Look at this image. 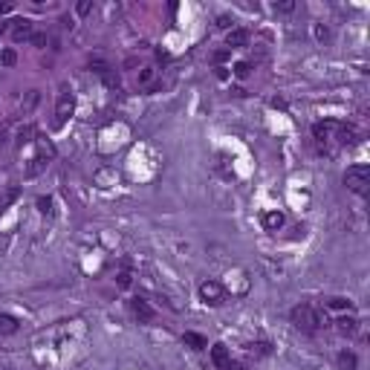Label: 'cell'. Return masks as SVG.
Here are the masks:
<instances>
[{
	"label": "cell",
	"mask_w": 370,
	"mask_h": 370,
	"mask_svg": "<svg viewBox=\"0 0 370 370\" xmlns=\"http://www.w3.org/2000/svg\"><path fill=\"white\" fill-rule=\"evenodd\" d=\"M344 185L359 194V197H368V185H370V168L368 165H350L344 174Z\"/></svg>",
	"instance_id": "1"
},
{
	"label": "cell",
	"mask_w": 370,
	"mask_h": 370,
	"mask_svg": "<svg viewBox=\"0 0 370 370\" xmlns=\"http://www.w3.org/2000/svg\"><path fill=\"white\" fill-rule=\"evenodd\" d=\"M292 324H295L298 330H304V333H315L318 324H321V315L309 304H298V307L292 309Z\"/></svg>",
	"instance_id": "2"
},
{
	"label": "cell",
	"mask_w": 370,
	"mask_h": 370,
	"mask_svg": "<svg viewBox=\"0 0 370 370\" xmlns=\"http://www.w3.org/2000/svg\"><path fill=\"white\" fill-rule=\"evenodd\" d=\"M200 298L205 304H211V307H217V304L226 301V289L220 281H202L200 284Z\"/></svg>",
	"instance_id": "3"
},
{
	"label": "cell",
	"mask_w": 370,
	"mask_h": 370,
	"mask_svg": "<svg viewBox=\"0 0 370 370\" xmlns=\"http://www.w3.org/2000/svg\"><path fill=\"white\" fill-rule=\"evenodd\" d=\"M312 133L318 142H338V133H341V122H333V119H327V122H318L315 127H312Z\"/></svg>",
	"instance_id": "4"
},
{
	"label": "cell",
	"mask_w": 370,
	"mask_h": 370,
	"mask_svg": "<svg viewBox=\"0 0 370 370\" xmlns=\"http://www.w3.org/2000/svg\"><path fill=\"white\" fill-rule=\"evenodd\" d=\"M75 113V99H72V93H61L58 96V104H55V116H58V124H64L69 116Z\"/></svg>",
	"instance_id": "5"
},
{
	"label": "cell",
	"mask_w": 370,
	"mask_h": 370,
	"mask_svg": "<svg viewBox=\"0 0 370 370\" xmlns=\"http://www.w3.org/2000/svg\"><path fill=\"white\" fill-rule=\"evenodd\" d=\"M130 307H133V312H136V315H139L142 321H153V318H156L153 307L145 301V298H133V301H130Z\"/></svg>",
	"instance_id": "6"
},
{
	"label": "cell",
	"mask_w": 370,
	"mask_h": 370,
	"mask_svg": "<svg viewBox=\"0 0 370 370\" xmlns=\"http://www.w3.org/2000/svg\"><path fill=\"white\" fill-rule=\"evenodd\" d=\"M211 362H214L220 370H226L229 365H232V356H229V350H226V344H214V347H211Z\"/></svg>",
	"instance_id": "7"
},
{
	"label": "cell",
	"mask_w": 370,
	"mask_h": 370,
	"mask_svg": "<svg viewBox=\"0 0 370 370\" xmlns=\"http://www.w3.org/2000/svg\"><path fill=\"white\" fill-rule=\"evenodd\" d=\"M15 23V41H29L32 38V20H26V17H17V20H12Z\"/></svg>",
	"instance_id": "8"
},
{
	"label": "cell",
	"mask_w": 370,
	"mask_h": 370,
	"mask_svg": "<svg viewBox=\"0 0 370 370\" xmlns=\"http://www.w3.org/2000/svg\"><path fill=\"white\" fill-rule=\"evenodd\" d=\"M246 44H249V32H246V29H232L229 38H226V47H229V50H235V47H246Z\"/></svg>",
	"instance_id": "9"
},
{
	"label": "cell",
	"mask_w": 370,
	"mask_h": 370,
	"mask_svg": "<svg viewBox=\"0 0 370 370\" xmlns=\"http://www.w3.org/2000/svg\"><path fill=\"white\" fill-rule=\"evenodd\" d=\"M183 341L188 344V347H191V350H205V347H208V338L200 336V333H191V330H188V333L183 336Z\"/></svg>",
	"instance_id": "10"
},
{
	"label": "cell",
	"mask_w": 370,
	"mask_h": 370,
	"mask_svg": "<svg viewBox=\"0 0 370 370\" xmlns=\"http://www.w3.org/2000/svg\"><path fill=\"white\" fill-rule=\"evenodd\" d=\"M336 324H338V330H341L344 336H356V330H359V321H356V315H341Z\"/></svg>",
	"instance_id": "11"
},
{
	"label": "cell",
	"mask_w": 370,
	"mask_h": 370,
	"mask_svg": "<svg viewBox=\"0 0 370 370\" xmlns=\"http://www.w3.org/2000/svg\"><path fill=\"white\" fill-rule=\"evenodd\" d=\"M263 226H266L269 232H278V229L284 226V214H281V211H266V214H263Z\"/></svg>",
	"instance_id": "12"
},
{
	"label": "cell",
	"mask_w": 370,
	"mask_h": 370,
	"mask_svg": "<svg viewBox=\"0 0 370 370\" xmlns=\"http://www.w3.org/2000/svg\"><path fill=\"white\" fill-rule=\"evenodd\" d=\"M0 333H3V336L17 333V321L12 318V315H0Z\"/></svg>",
	"instance_id": "13"
},
{
	"label": "cell",
	"mask_w": 370,
	"mask_h": 370,
	"mask_svg": "<svg viewBox=\"0 0 370 370\" xmlns=\"http://www.w3.org/2000/svg\"><path fill=\"white\" fill-rule=\"evenodd\" d=\"M0 64H3V67H15V64H17V52L15 50H3V52H0Z\"/></svg>",
	"instance_id": "14"
},
{
	"label": "cell",
	"mask_w": 370,
	"mask_h": 370,
	"mask_svg": "<svg viewBox=\"0 0 370 370\" xmlns=\"http://www.w3.org/2000/svg\"><path fill=\"white\" fill-rule=\"evenodd\" d=\"M153 75H156V69L145 67L142 72H139V84H142V87H153Z\"/></svg>",
	"instance_id": "15"
},
{
	"label": "cell",
	"mask_w": 370,
	"mask_h": 370,
	"mask_svg": "<svg viewBox=\"0 0 370 370\" xmlns=\"http://www.w3.org/2000/svg\"><path fill=\"white\" fill-rule=\"evenodd\" d=\"M44 168H47V162H44V156H38V159H32V165L26 168V177H38Z\"/></svg>",
	"instance_id": "16"
},
{
	"label": "cell",
	"mask_w": 370,
	"mask_h": 370,
	"mask_svg": "<svg viewBox=\"0 0 370 370\" xmlns=\"http://www.w3.org/2000/svg\"><path fill=\"white\" fill-rule=\"evenodd\" d=\"M90 12H93V0H78L75 3V15L78 17H87Z\"/></svg>",
	"instance_id": "17"
},
{
	"label": "cell",
	"mask_w": 370,
	"mask_h": 370,
	"mask_svg": "<svg viewBox=\"0 0 370 370\" xmlns=\"http://www.w3.org/2000/svg\"><path fill=\"white\" fill-rule=\"evenodd\" d=\"M249 72H252V64H249V61L235 64V75H237V78H249Z\"/></svg>",
	"instance_id": "18"
},
{
	"label": "cell",
	"mask_w": 370,
	"mask_h": 370,
	"mask_svg": "<svg viewBox=\"0 0 370 370\" xmlns=\"http://www.w3.org/2000/svg\"><path fill=\"white\" fill-rule=\"evenodd\" d=\"M338 365H341L344 370H353L356 368V356L353 353H341L338 356Z\"/></svg>",
	"instance_id": "19"
},
{
	"label": "cell",
	"mask_w": 370,
	"mask_h": 370,
	"mask_svg": "<svg viewBox=\"0 0 370 370\" xmlns=\"http://www.w3.org/2000/svg\"><path fill=\"white\" fill-rule=\"evenodd\" d=\"M327 304H330V309H350V307H353L347 298H330Z\"/></svg>",
	"instance_id": "20"
},
{
	"label": "cell",
	"mask_w": 370,
	"mask_h": 370,
	"mask_svg": "<svg viewBox=\"0 0 370 370\" xmlns=\"http://www.w3.org/2000/svg\"><path fill=\"white\" fill-rule=\"evenodd\" d=\"M101 78H104V84H107V87H119V72H116V69H107Z\"/></svg>",
	"instance_id": "21"
},
{
	"label": "cell",
	"mask_w": 370,
	"mask_h": 370,
	"mask_svg": "<svg viewBox=\"0 0 370 370\" xmlns=\"http://www.w3.org/2000/svg\"><path fill=\"white\" fill-rule=\"evenodd\" d=\"M38 211H41V214H52V200L50 197H38Z\"/></svg>",
	"instance_id": "22"
},
{
	"label": "cell",
	"mask_w": 370,
	"mask_h": 370,
	"mask_svg": "<svg viewBox=\"0 0 370 370\" xmlns=\"http://www.w3.org/2000/svg\"><path fill=\"white\" fill-rule=\"evenodd\" d=\"M295 9V3L292 0H281V3H275V12H281V15H289Z\"/></svg>",
	"instance_id": "23"
},
{
	"label": "cell",
	"mask_w": 370,
	"mask_h": 370,
	"mask_svg": "<svg viewBox=\"0 0 370 370\" xmlns=\"http://www.w3.org/2000/svg\"><path fill=\"white\" fill-rule=\"evenodd\" d=\"M32 133H35V127H32V124H29V127H23V130H20V136H17V142H20V145L32 142Z\"/></svg>",
	"instance_id": "24"
},
{
	"label": "cell",
	"mask_w": 370,
	"mask_h": 370,
	"mask_svg": "<svg viewBox=\"0 0 370 370\" xmlns=\"http://www.w3.org/2000/svg\"><path fill=\"white\" fill-rule=\"evenodd\" d=\"M29 44H32V47H44V44H47V32H32Z\"/></svg>",
	"instance_id": "25"
},
{
	"label": "cell",
	"mask_w": 370,
	"mask_h": 370,
	"mask_svg": "<svg viewBox=\"0 0 370 370\" xmlns=\"http://www.w3.org/2000/svg\"><path fill=\"white\" fill-rule=\"evenodd\" d=\"M35 104H38V90H29V96L23 101V110H32Z\"/></svg>",
	"instance_id": "26"
},
{
	"label": "cell",
	"mask_w": 370,
	"mask_h": 370,
	"mask_svg": "<svg viewBox=\"0 0 370 370\" xmlns=\"http://www.w3.org/2000/svg\"><path fill=\"white\" fill-rule=\"evenodd\" d=\"M252 350H254V353H260V356H269L272 353V344L260 341V344H252Z\"/></svg>",
	"instance_id": "27"
},
{
	"label": "cell",
	"mask_w": 370,
	"mask_h": 370,
	"mask_svg": "<svg viewBox=\"0 0 370 370\" xmlns=\"http://www.w3.org/2000/svg\"><path fill=\"white\" fill-rule=\"evenodd\" d=\"M130 281H133V278H130V272H119V286H122V289H127V286H130Z\"/></svg>",
	"instance_id": "28"
},
{
	"label": "cell",
	"mask_w": 370,
	"mask_h": 370,
	"mask_svg": "<svg viewBox=\"0 0 370 370\" xmlns=\"http://www.w3.org/2000/svg\"><path fill=\"white\" fill-rule=\"evenodd\" d=\"M217 26H220V29H229V26H232V17H229V15H220L217 17Z\"/></svg>",
	"instance_id": "29"
},
{
	"label": "cell",
	"mask_w": 370,
	"mask_h": 370,
	"mask_svg": "<svg viewBox=\"0 0 370 370\" xmlns=\"http://www.w3.org/2000/svg\"><path fill=\"white\" fill-rule=\"evenodd\" d=\"M315 35H318V41H327V38H330V29H327V26H315Z\"/></svg>",
	"instance_id": "30"
},
{
	"label": "cell",
	"mask_w": 370,
	"mask_h": 370,
	"mask_svg": "<svg viewBox=\"0 0 370 370\" xmlns=\"http://www.w3.org/2000/svg\"><path fill=\"white\" fill-rule=\"evenodd\" d=\"M226 58H229V50H217V52H214V61H217V64H223Z\"/></svg>",
	"instance_id": "31"
},
{
	"label": "cell",
	"mask_w": 370,
	"mask_h": 370,
	"mask_svg": "<svg viewBox=\"0 0 370 370\" xmlns=\"http://www.w3.org/2000/svg\"><path fill=\"white\" fill-rule=\"evenodd\" d=\"M9 9H12V3H9V0H0V15H6Z\"/></svg>",
	"instance_id": "32"
},
{
	"label": "cell",
	"mask_w": 370,
	"mask_h": 370,
	"mask_svg": "<svg viewBox=\"0 0 370 370\" xmlns=\"http://www.w3.org/2000/svg\"><path fill=\"white\" fill-rule=\"evenodd\" d=\"M226 370H246V368H243V365H237V362H232V365H229Z\"/></svg>",
	"instance_id": "33"
},
{
	"label": "cell",
	"mask_w": 370,
	"mask_h": 370,
	"mask_svg": "<svg viewBox=\"0 0 370 370\" xmlns=\"http://www.w3.org/2000/svg\"><path fill=\"white\" fill-rule=\"evenodd\" d=\"M6 29H9V26H6V23H0V35L6 32Z\"/></svg>",
	"instance_id": "34"
},
{
	"label": "cell",
	"mask_w": 370,
	"mask_h": 370,
	"mask_svg": "<svg viewBox=\"0 0 370 370\" xmlns=\"http://www.w3.org/2000/svg\"><path fill=\"white\" fill-rule=\"evenodd\" d=\"M0 142H3V136H0Z\"/></svg>",
	"instance_id": "35"
},
{
	"label": "cell",
	"mask_w": 370,
	"mask_h": 370,
	"mask_svg": "<svg viewBox=\"0 0 370 370\" xmlns=\"http://www.w3.org/2000/svg\"><path fill=\"white\" fill-rule=\"evenodd\" d=\"M0 211H3V205H0Z\"/></svg>",
	"instance_id": "36"
}]
</instances>
